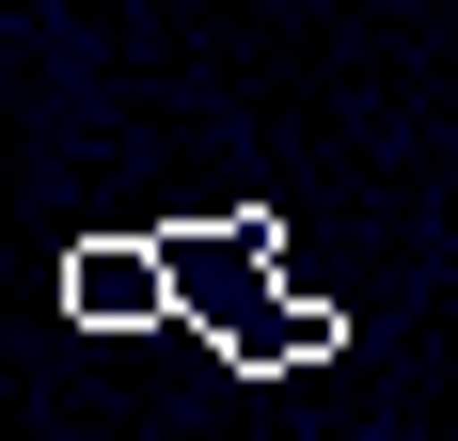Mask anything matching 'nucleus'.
Returning a JSON list of instances; mask_svg holds the SVG:
<instances>
[{
	"label": "nucleus",
	"mask_w": 458,
	"mask_h": 441,
	"mask_svg": "<svg viewBox=\"0 0 458 441\" xmlns=\"http://www.w3.org/2000/svg\"><path fill=\"white\" fill-rule=\"evenodd\" d=\"M222 347L253 362V379H269V362H332V347H348V300H269L253 331H222Z\"/></svg>",
	"instance_id": "obj_2"
},
{
	"label": "nucleus",
	"mask_w": 458,
	"mask_h": 441,
	"mask_svg": "<svg viewBox=\"0 0 458 441\" xmlns=\"http://www.w3.org/2000/svg\"><path fill=\"white\" fill-rule=\"evenodd\" d=\"M64 315L80 331H174V253L158 237H80L64 253Z\"/></svg>",
	"instance_id": "obj_1"
}]
</instances>
